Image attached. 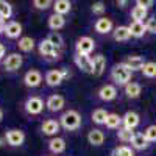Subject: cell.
Returning <instances> with one entry per match:
<instances>
[{
  "label": "cell",
  "instance_id": "obj_1",
  "mask_svg": "<svg viewBox=\"0 0 156 156\" xmlns=\"http://www.w3.org/2000/svg\"><path fill=\"white\" fill-rule=\"evenodd\" d=\"M58 122H59L61 128L67 129V131H75V129H78L81 126L83 119H81V114L76 109H67L59 115Z\"/></svg>",
  "mask_w": 156,
  "mask_h": 156
},
{
  "label": "cell",
  "instance_id": "obj_2",
  "mask_svg": "<svg viewBox=\"0 0 156 156\" xmlns=\"http://www.w3.org/2000/svg\"><path fill=\"white\" fill-rule=\"evenodd\" d=\"M133 72L126 67L125 62H119L114 64L111 69V80L114 81V86H126L129 81H131Z\"/></svg>",
  "mask_w": 156,
  "mask_h": 156
},
{
  "label": "cell",
  "instance_id": "obj_3",
  "mask_svg": "<svg viewBox=\"0 0 156 156\" xmlns=\"http://www.w3.org/2000/svg\"><path fill=\"white\" fill-rule=\"evenodd\" d=\"M45 108V103L41 97H37V95H31L28 97L27 100H25L23 103V109L25 112H27L28 115H39Z\"/></svg>",
  "mask_w": 156,
  "mask_h": 156
},
{
  "label": "cell",
  "instance_id": "obj_4",
  "mask_svg": "<svg viewBox=\"0 0 156 156\" xmlns=\"http://www.w3.org/2000/svg\"><path fill=\"white\" fill-rule=\"evenodd\" d=\"M37 48H39V53H41V56H44V58H47V59H58V58H59L58 47H55L47 37L42 39V41L37 44Z\"/></svg>",
  "mask_w": 156,
  "mask_h": 156
},
{
  "label": "cell",
  "instance_id": "obj_5",
  "mask_svg": "<svg viewBox=\"0 0 156 156\" xmlns=\"http://www.w3.org/2000/svg\"><path fill=\"white\" fill-rule=\"evenodd\" d=\"M5 140L9 147H20L25 142V133L19 128H11L5 133Z\"/></svg>",
  "mask_w": 156,
  "mask_h": 156
},
{
  "label": "cell",
  "instance_id": "obj_6",
  "mask_svg": "<svg viewBox=\"0 0 156 156\" xmlns=\"http://www.w3.org/2000/svg\"><path fill=\"white\" fill-rule=\"evenodd\" d=\"M94 47H95V42L89 36H81L75 44V50L78 55H90V51L94 50Z\"/></svg>",
  "mask_w": 156,
  "mask_h": 156
},
{
  "label": "cell",
  "instance_id": "obj_7",
  "mask_svg": "<svg viewBox=\"0 0 156 156\" xmlns=\"http://www.w3.org/2000/svg\"><path fill=\"white\" fill-rule=\"evenodd\" d=\"M22 64H23V58L20 53H9L3 61V67L6 72H16L22 67Z\"/></svg>",
  "mask_w": 156,
  "mask_h": 156
},
{
  "label": "cell",
  "instance_id": "obj_8",
  "mask_svg": "<svg viewBox=\"0 0 156 156\" xmlns=\"http://www.w3.org/2000/svg\"><path fill=\"white\" fill-rule=\"evenodd\" d=\"M42 83V73L39 72L37 69H30L27 73L23 75V84L27 86V87H37V86H41Z\"/></svg>",
  "mask_w": 156,
  "mask_h": 156
},
{
  "label": "cell",
  "instance_id": "obj_9",
  "mask_svg": "<svg viewBox=\"0 0 156 156\" xmlns=\"http://www.w3.org/2000/svg\"><path fill=\"white\" fill-rule=\"evenodd\" d=\"M117 94H119V90H117V86L114 84H103L97 92L101 101H112L117 98Z\"/></svg>",
  "mask_w": 156,
  "mask_h": 156
},
{
  "label": "cell",
  "instance_id": "obj_10",
  "mask_svg": "<svg viewBox=\"0 0 156 156\" xmlns=\"http://www.w3.org/2000/svg\"><path fill=\"white\" fill-rule=\"evenodd\" d=\"M64 105H66V100H64L62 95L59 94H53L50 95L47 100H45V108L50 111V112H58L64 108Z\"/></svg>",
  "mask_w": 156,
  "mask_h": 156
},
{
  "label": "cell",
  "instance_id": "obj_11",
  "mask_svg": "<svg viewBox=\"0 0 156 156\" xmlns=\"http://www.w3.org/2000/svg\"><path fill=\"white\" fill-rule=\"evenodd\" d=\"M73 61H75V66L80 70H83L86 73H92V58H90L89 55H78V53H75Z\"/></svg>",
  "mask_w": 156,
  "mask_h": 156
},
{
  "label": "cell",
  "instance_id": "obj_12",
  "mask_svg": "<svg viewBox=\"0 0 156 156\" xmlns=\"http://www.w3.org/2000/svg\"><path fill=\"white\" fill-rule=\"evenodd\" d=\"M3 34L8 39H19V36L22 34V23L17 20H9L5 25V31Z\"/></svg>",
  "mask_w": 156,
  "mask_h": 156
},
{
  "label": "cell",
  "instance_id": "obj_13",
  "mask_svg": "<svg viewBox=\"0 0 156 156\" xmlns=\"http://www.w3.org/2000/svg\"><path fill=\"white\" fill-rule=\"evenodd\" d=\"M44 80L47 83V86L50 87H56L59 86L62 81H64V75H62V70L59 69H53V70H48L44 76Z\"/></svg>",
  "mask_w": 156,
  "mask_h": 156
},
{
  "label": "cell",
  "instance_id": "obj_14",
  "mask_svg": "<svg viewBox=\"0 0 156 156\" xmlns=\"http://www.w3.org/2000/svg\"><path fill=\"white\" fill-rule=\"evenodd\" d=\"M59 128H61V125H59L58 120H55V119H47V120H44L42 125H41V131H42L45 136H53V137H55V136L59 133Z\"/></svg>",
  "mask_w": 156,
  "mask_h": 156
},
{
  "label": "cell",
  "instance_id": "obj_15",
  "mask_svg": "<svg viewBox=\"0 0 156 156\" xmlns=\"http://www.w3.org/2000/svg\"><path fill=\"white\" fill-rule=\"evenodd\" d=\"M139 123H140V117H139V114L134 112V111H126V112L122 115V126H125V128L134 129Z\"/></svg>",
  "mask_w": 156,
  "mask_h": 156
},
{
  "label": "cell",
  "instance_id": "obj_16",
  "mask_svg": "<svg viewBox=\"0 0 156 156\" xmlns=\"http://www.w3.org/2000/svg\"><path fill=\"white\" fill-rule=\"evenodd\" d=\"M123 62L126 64V67L131 72H136V70H142V67H144V64L147 61L140 55H129V56H126V59Z\"/></svg>",
  "mask_w": 156,
  "mask_h": 156
},
{
  "label": "cell",
  "instance_id": "obj_17",
  "mask_svg": "<svg viewBox=\"0 0 156 156\" xmlns=\"http://www.w3.org/2000/svg\"><path fill=\"white\" fill-rule=\"evenodd\" d=\"M94 28L98 34H108L112 31V20L109 17H100L95 20Z\"/></svg>",
  "mask_w": 156,
  "mask_h": 156
},
{
  "label": "cell",
  "instance_id": "obj_18",
  "mask_svg": "<svg viewBox=\"0 0 156 156\" xmlns=\"http://www.w3.org/2000/svg\"><path fill=\"white\" fill-rule=\"evenodd\" d=\"M106 69V58L103 55H95L92 58V75L94 76H101Z\"/></svg>",
  "mask_w": 156,
  "mask_h": 156
},
{
  "label": "cell",
  "instance_id": "obj_19",
  "mask_svg": "<svg viewBox=\"0 0 156 156\" xmlns=\"http://www.w3.org/2000/svg\"><path fill=\"white\" fill-rule=\"evenodd\" d=\"M48 150L53 153V154L64 153V151H66V140H64L62 137H58V136L51 137L48 140Z\"/></svg>",
  "mask_w": 156,
  "mask_h": 156
},
{
  "label": "cell",
  "instance_id": "obj_20",
  "mask_svg": "<svg viewBox=\"0 0 156 156\" xmlns=\"http://www.w3.org/2000/svg\"><path fill=\"white\" fill-rule=\"evenodd\" d=\"M87 142L92 147H100L103 142H105V133L98 128H94L87 133Z\"/></svg>",
  "mask_w": 156,
  "mask_h": 156
},
{
  "label": "cell",
  "instance_id": "obj_21",
  "mask_svg": "<svg viewBox=\"0 0 156 156\" xmlns=\"http://www.w3.org/2000/svg\"><path fill=\"white\" fill-rule=\"evenodd\" d=\"M150 147V142L147 140V137L144 136V133H134V137L131 140V148L142 151V150H147Z\"/></svg>",
  "mask_w": 156,
  "mask_h": 156
},
{
  "label": "cell",
  "instance_id": "obj_22",
  "mask_svg": "<svg viewBox=\"0 0 156 156\" xmlns=\"http://www.w3.org/2000/svg\"><path fill=\"white\" fill-rule=\"evenodd\" d=\"M123 92H125V95H126L128 98H131V100L139 98L140 94H142V86H140L139 83H136V81H129V83L123 87Z\"/></svg>",
  "mask_w": 156,
  "mask_h": 156
},
{
  "label": "cell",
  "instance_id": "obj_23",
  "mask_svg": "<svg viewBox=\"0 0 156 156\" xmlns=\"http://www.w3.org/2000/svg\"><path fill=\"white\" fill-rule=\"evenodd\" d=\"M47 25H48L50 30L58 31V30L64 28V25H66V19H64V16H59V14H55V12H53L51 16H48Z\"/></svg>",
  "mask_w": 156,
  "mask_h": 156
},
{
  "label": "cell",
  "instance_id": "obj_24",
  "mask_svg": "<svg viewBox=\"0 0 156 156\" xmlns=\"http://www.w3.org/2000/svg\"><path fill=\"white\" fill-rule=\"evenodd\" d=\"M112 37L115 42H126L129 37H131V33H129V28L125 27V25H120V27L114 28L112 31Z\"/></svg>",
  "mask_w": 156,
  "mask_h": 156
},
{
  "label": "cell",
  "instance_id": "obj_25",
  "mask_svg": "<svg viewBox=\"0 0 156 156\" xmlns=\"http://www.w3.org/2000/svg\"><path fill=\"white\" fill-rule=\"evenodd\" d=\"M128 28H129V33H131V37H136V39L144 37V34L147 33L144 22H131L128 25Z\"/></svg>",
  "mask_w": 156,
  "mask_h": 156
},
{
  "label": "cell",
  "instance_id": "obj_26",
  "mask_svg": "<svg viewBox=\"0 0 156 156\" xmlns=\"http://www.w3.org/2000/svg\"><path fill=\"white\" fill-rule=\"evenodd\" d=\"M53 11L55 14H59V16H64L67 14V12L72 9V3L69 2V0H56V2H53Z\"/></svg>",
  "mask_w": 156,
  "mask_h": 156
},
{
  "label": "cell",
  "instance_id": "obj_27",
  "mask_svg": "<svg viewBox=\"0 0 156 156\" xmlns=\"http://www.w3.org/2000/svg\"><path fill=\"white\" fill-rule=\"evenodd\" d=\"M34 39L30 37V36H22L19 39V42H17V48L20 51H23V53H30V51L34 48Z\"/></svg>",
  "mask_w": 156,
  "mask_h": 156
},
{
  "label": "cell",
  "instance_id": "obj_28",
  "mask_svg": "<svg viewBox=\"0 0 156 156\" xmlns=\"http://www.w3.org/2000/svg\"><path fill=\"white\" fill-rule=\"evenodd\" d=\"M106 128L109 129H119L122 126V117L115 112H109L108 117H106V122H105Z\"/></svg>",
  "mask_w": 156,
  "mask_h": 156
},
{
  "label": "cell",
  "instance_id": "obj_29",
  "mask_svg": "<svg viewBox=\"0 0 156 156\" xmlns=\"http://www.w3.org/2000/svg\"><path fill=\"white\" fill-rule=\"evenodd\" d=\"M134 137V131L129 128H125V126H120L119 131H117V139H119L120 142H123V144H131V140Z\"/></svg>",
  "mask_w": 156,
  "mask_h": 156
},
{
  "label": "cell",
  "instance_id": "obj_30",
  "mask_svg": "<svg viewBox=\"0 0 156 156\" xmlns=\"http://www.w3.org/2000/svg\"><path fill=\"white\" fill-rule=\"evenodd\" d=\"M108 111L103 109V108H97L92 111V114H90V117H92V122L97 123V125H105L106 122V117H108Z\"/></svg>",
  "mask_w": 156,
  "mask_h": 156
},
{
  "label": "cell",
  "instance_id": "obj_31",
  "mask_svg": "<svg viewBox=\"0 0 156 156\" xmlns=\"http://www.w3.org/2000/svg\"><path fill=\"white\" fill-rule=\"evenodd\" d=\"M148 17V9L142 8V6H133L131 9V19L133 22H144V19Z\"/></svg>",
  "mask_w": 156,
  "mask_h": 156
},
{
  "label": "cell",
  "instance_id": "obj_32",
  "mask_svg": "<svg viewBox=\"0 0 156 156\" xmlns=\"http://www.w3.org/2000/svg\"><path fill=\"white\" fill-rule=\"evenodd\" d=\"M140 72L145 78H156V62L154 61H147Z\"/></svg>",
  "mask_w": 156,
  "mask_h": 156
},
{
  "label": "cell",
  "instance_id": "obj_33",
  "mask_svg": "<svg viewBox=\"0 0 156 156\" xmlns=\"http://www.w3.org/2000/svg\"><path fill=\"white\" fill-rule=\"evenodd\" d=\"M12 16V6L5 2V0H0V19H11Z\"/></svg>",
  "mask_w": 156,
  "mask_h": 156
},
{
  "label": "cell",
  "instance_id": "obj_34",
  "mask_svg": "<svg viewBox=\"0 0 156 156\" xmlns=\"http://www.w3.org/2000/svg\"><path fill=\"white\" fill-rule=\"evenodd\" d=\"M111 156H136L134 154V150L128 145H119L115 147L114 151L111 153Z\"/></svg>",
  "mask_w": 156,
  "mask_h": 156
},
{
  "label": "cell",
  "instance_id": "obj_35",
  "mask_svg": "<svg viewBox=\"0 0 156 156\" xmlns=\"http://www.w3.org/2000/svg\"><path fill=\"white\" fill-rule=\"evenodd\" d=\"M48 41L51 42V44H53L55 47H62V44H64V41H62V37H61V34L58 33V31H51L50 34H48Z\"/></svg>",
  "mask_w": 156,
  "mask_h": 156
},
{
  "label": "cell",
  "instance_id": "obj_36",
  "mask_svg": "<svg viewBox=\"0 0 156 156\" xmlns=\"http://www.w3.org/2000/svg\"><path fill=\"white\" fill-rule=\"evenodd\" d=\"M144 136L147 137V140L150 142H156V125H150L145 128V131H144Z\"/></svg>",
  "mask_w": 156,
  "mask_h": 156
},
{
  "label": "cell",
  "instance_id": "obj_37",
  "mask_svg": "<svg viewBox=\"0 0 156 156\" xmlns=\"http://www.w3.org/2000/svg\"><path fill=\"white\" fill-rule=\"evenodd\" d=\"M33 6H34L36 9L45 11V9H48L50 6H53V2H50V0H34Z\"/></svg>",
  "mask_w": 156,
  "mask_h": 156
},
{
  "label": "cell",
  "instance_id": "obj_38",
  "mask_svg": "<svg viewBox=\"0 0 156 156\" xmlns=\"http://www.w3.org/2000/svg\"><path fill=\"white\" fill-rule=\"evenodd\" d=\"M105 9H106V6H105L103 2H95L92 6H90V11H92L94 14H97V16H101L103 12H105Z\"/></svg>",
  "mask_w": 156,
  "mask_h": 156
},
{
  "label": "cell",
  "instance_id": "obj_39",
  "mask_svg": "<svg viewBox=\"0 0 156 156\" xmlns=\"http://www.w3.org/2000/svg\"><path fill=\"white\" fill-rule=\"evenodd\" d=\"M145 28H147L148 33H156V16L147 17V20H145Z\"/></svg>",
  "mask_w": 156,
  "mask_h": 156
},
{
  "label": "cell",
  "instance_id": "obj_40",
  "mask_svg": "<svg viewBox=\"0 0 156 156\" xmlns=\"http://www.w3.org/2000/svg\"><path fill=\"white\" fill-rule=\"evenodd\" d=\"M136 5H137V6H142V8H145V9H148V8H151V6H153V2H151V0H150V2H144V0H137Z\"/></svg>",
  "mask_w": 156,
  "mask_h": 156
},
{
  "label": "cell",
  "instance_id": "obj_41",
  "mask_svg": "<svg viewBox=\"0 0 156 156\" xmlns=\"http://www.w3.org/2000/svg\"><path fill=\"white\" fill-rule=\"evenodd\" d=\"M5 53H6V48L3 44H0V59H3L5 58Z\"/></svg>",
  "mask_w": 156,
  "mask_h": 156
},
{
  "label": "cell",
  "instance_id": "obj_42",
  "mask_svg": "<svg viewBox=\"0 0 156 156\" xmlns=\"http://www.w3.org/2000/svg\"><path fill=\"white\" fill-rule=\"evenodd\" d=\"M5 25H6V22H5L3 19H0V34L5 31Z\"/></svg>",
  "mask_w": 156,
  "mask_h": 156
},
{
  "label": "cell",
  "instance_id": "obj_43",
  "mask_svg": "<svg viewBox=\"0 0 156 156\" xmlns=\"http://www.w3.org/2000/svg\"><path fill=\"white\" fill-rule=\"evenodd\" d=\"M126 3H128V2H117V5H119L120 8H123V6H125Z\"/></svg>",
  "mask_w": 156,
  "mask_h": 156
},
{
  "label": "cell",
  "instance_id": "obj_44",
  "mask_svg": "<svg viewBox=\"0 0 156 156\" xmlns=\"http://www.w3.org/2000/svg\"><path fill=\"white\" fill-rule=\"evenodd\" d=\"M3 142H5V144H6V140H5V136H3V137H0V147L3 145Z\"/></svg>",
  "mask_w": 156,
  "mask_h": 156
},
{
  "label": "cell",
  "instance_id": "obj_45",
  "mask_svg": "<svg viewBox=\"0 0 156 156\" xmlns=\"http://www.w3.org/2000/svg\"><path fill=\"white\" fill-rule=\"evenodd\" d=\"M2 120H3V109L0 108V122H2Z\"/></svg>",
  "mask_w": 156,
  "mask_h": 156
}]
</instances>
